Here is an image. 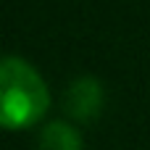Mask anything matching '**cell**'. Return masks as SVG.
I'll return each mask as SVG.
<instances>
[{"label": "cell", "mask_w": 150, "mask_h": 150, "mask_svg": "<svg viewBox=\"0 0 150 150\" xmlns=\"http://www.w3.org/2000/svg\"><path fill=\"white\" fill-rule=\"evenodd\" d=\"M50 108V90L40 71L18 55L0 63V127L8 132L29 129Z\"/></svg>", "instance_id": "obj_1"}, {"label": "cell", "mask_w": 150, "mask_h": 150, "mask_svg": "<svg viewBox=\"0 0 150 150\" xmlns=\"http://www.w3.org/2000/svg\"><path fill=\"white\" fill-rule=\"evenodd\" d=\"M40 145L37 150H84L82 145V134L74 124L63 121V119H55V121H47L40 132Z\"/></svg>", "instance_id": "obj_3"}, {"label": "cell", "mask_w": 150, "mask_h": 150, "mask_svg": "<svg viewBox=\"0 0 150 150\" xmlns=\"http://www.w3.org/2000/svg\"><path fill=\"white\" fill-rule=\"evenodd\" d=\"M66 113L74 121H92L103 108V84L95 76H76L66 90Z\"/></svg>", "instance_id": "obj_2"}]
</instances>
